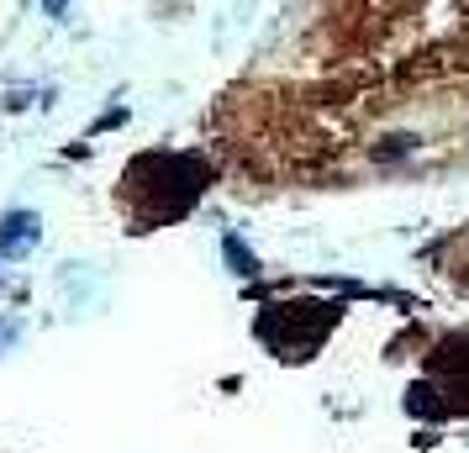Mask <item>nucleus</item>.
Wrapping results in <instances>:
<instances>
[{
  "instance_id": "f257e3e1",
  "label": "nucleus",
  "mask_w": 469,
  "mask_h": 453,
  "mask_svg": "<svg viewBox=\"0 0 469 453\" xmlns=\"http://www.w3.org/2000/svg\"><path fill=\"white\" fill-rule=\"evenodd\" d=\"M37 211H5L0 216V258H22L37 243Z\"/></svg>"
},
{
  "instance_id": "f03ea898",
  "label": "nucleus",
  "mask_w": 469,
  "mask_h": 453,
  "mask_svg": "<svg viewBox=\"0 0 469 453\" xmlns=\"http://www.w3.org/2000/svg\"><path fill=\"white\" fill-rule=\"evenodd\" d=\"M406 411H422V417H444L448 406L438 401V385H417V390L406 396Z\"/></svg>"
},
{
  "instance_id": "7ed1b4c3",
  "label": "nucleus",
  "mask_w": 469,
  "mask_h": 453,
  "mask_svg": "<svg viewBox=\"0 0 469 453\" xmlns=\"http://www.w3.org/2000/svg\"><path fill=\"white\" fill-rule=\"evenodd\" d=\"M222 248H227V258H232V275H259V264H253V253H248L243 243H238V237H227Z\"/></svg>"
},
{
  "instance_id": "20e7f679",
  "label": "nucleus",
  "mask_w": 469,
  "mask_h": 453,
  "mask_svg": "<svg viewBox=\"0 0 469 453\" xmlns=\"http://www.w3.org/2000/svg\"><path fill=\"white\" fill-rule=\"evenodd\" d=\"M64 5H69V0H43V11H48V16H64Z\"/></svg>"
}]
</instances>
